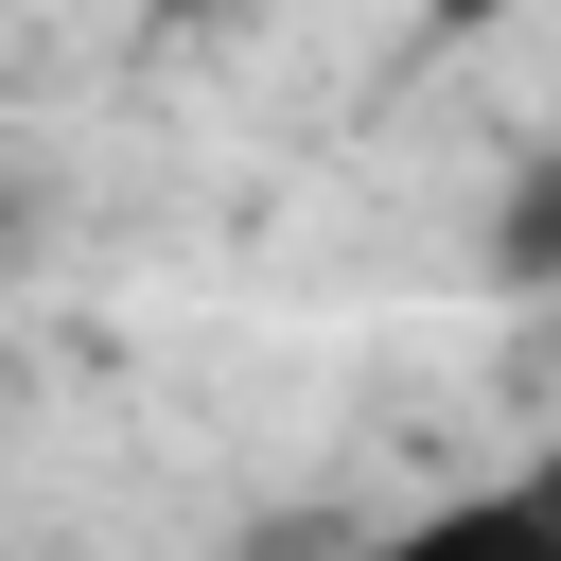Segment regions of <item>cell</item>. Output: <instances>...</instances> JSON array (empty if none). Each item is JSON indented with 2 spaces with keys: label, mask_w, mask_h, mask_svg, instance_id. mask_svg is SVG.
Returning <instances> with one entry per match:
<instances>
[{
  "label": "cell",
  "mask_w": 561,
  "mask_h": 561,
  "mask_svg": "<svg viewBox=\"0 0 561 561\" xmlns=\"http://www.w3.org/2000/svg\"><path fill=\"white\" fill-rule=\"evenodd\" d=\"M491 280H508V298H561V140L508 158V193H491Z\"/></svg>",
  "instance_id": "2"
},
{
  "label": "cell",
  "mask_w": 561,
  "mask_h": 561,
  "mask_svg": "<svg viewBox=\"0 0 561 561\" xmlns=\"http://www.w3.org/2000/svg\"><path fill=\"white\" fill-rule=\"evenodd\" d=\"M368 561H561V456H526V473H473V491H438L421 526H386Z\"/></svg>",
  "instance_id": "1"
}]
</instances>
